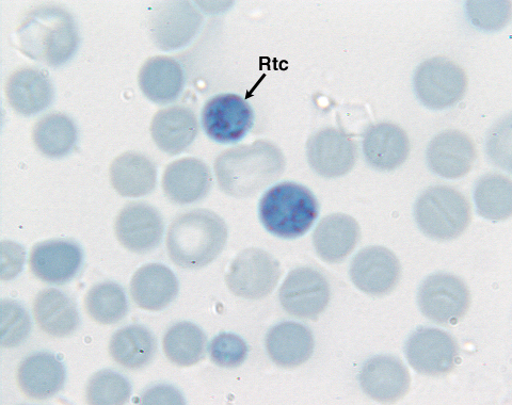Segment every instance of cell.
<instances>
[{"label":"cell","instance_id":"cell-1","mask_svg":"<svg viewBox=\"0 0 512 405\" xmlns=\"http://www.w3.org/2000/svg\"><path fill=\"white\" fill-rule=\"evenodd\" d=\"M12 43L24 56L58 68L77 51V24L73 15L59 5H38L22 16L13 32Z\"/></svg>","mask_w":512,"mask_h":405},{"label":"cell","instance_id":"cell-2","mask_svg":"<svg viewBox=\"0 0 512 405\" xmlns=\"http://www.w3.org/2000/svg\"><path fill=\"white\" fill-rule=\"evenodd\" d=\"M285 165L277 145L261 139L223 151L214 169L221 191L234 198H250L278 181Z\"/></svg>","mask_w":512,"mask_h":405},{"label":"cell","instance_id":"cell-3","mask_svg":"<svg viewBox=\"0 0 512 405\" xmlns=\"http://www.w3.org/2000/svg\"><path fill=\"white\" fill-rule=\"evenodd\" d=\"M226 222L210 209H194L170 224L166 248L171 262L182 269H201L226 247Z\"/></svg>","mask_w":512,"mask_h":405},{"label":"cell","instance_id":"cell-4","mask_svg":"<svg viewBox=\"0 0 512 405\" xmlns=\"http://www.w3.org/2000/svg\"><path fill=\"white\" fill-rule=\"evenodd\" d=\"M259 212L260 220L269 233L295 239L312 228L318 218L319 204L307 187L284 182L265 192Z\"/></svg>","mask_w":512,"mask_h":405},{"label":"cell","instance_id":"cell-5","mask_svg":"<svg viewBox=\"0 0 512 405\" xmlns=\"http://www.w3.org/2000/svg\"><path fill=\"white\" fill-rule=\"evenodd\" d=\"M414 216L427 237L439 241L454 240L469 228L472 206L459 190L450 186H432L416 201Z\"/></svg>","mask_w":512,"mask_h":405},{"label":"cell","instance_id":"cell-6","mask_svg":"<svg viewBox=\"0 0 512 405\" xmlns=\"http://www.w3.org/2000/svg\"><path fill=\"white\" fill-rule=\"evenodd\" d=\"M468 81L466 71L458 63L439 56L425 60L416 69L414 89L424 106L441 110L463 99Z\"/></svg>","mask_w":512,"mask_h":405},{"label":"cell","instance_id":"cell-7","mask_svg":"<svg viewBox=\"0 0 512 405\" xmlns=\"http://www.w3.org/2000/svg\"><path fill=\"white\" fill-rule=\"evenodd\" d=\"M418 302L427 319L454 326L468 314L472 297L468 285L456 275L436 273L422 283Z\"/></svg>","mask_w":512,"mask_h":405},{"label":"cell","instance_id":"cell-8","mask_svg":"<svg viewBox=\"0 0 512 405\" xmlns=\"http://www.w3.org/2000/svg\"><path fill=\"white\" fill-rule=\"evenodd\" d=\"M277 259L261 249L240 252L226 274L231 293L239 298L261 300L276 288L281 277Z\"/></svg>","mask_w":512,"mask_h":405},{"label":"cell","instance_id":"cell-9","mask_svg":"<svg viewBox=\"0 0 512 405\" xmlns=\"http://www.w3.org/2000/svg\"><path fill=\"white\" fill-rule=\"evenodd\" d=\"M330 298V285L325 275L312 267L291 271L279 290L283 310L304 320H317L326 311Z\"/></svg>","mask_w":512,"mask_h":405},{"label":"cell","instance_id":"cell-10","mask_svg":"<svg viewBox=\"0 0 512 405\" xmlns=\"http://www.w3.org/2000/svg\"><path fill=\"white\" fill-rule=\"evenodd\" d=\"M405 352L410 366L428 377L450 375L459 359L456 339L435 328L416 330L407 340Z\"/></svg>","mask_w":512,"mask_h":405},{"label":"cell","instance_id":"cell-11","mask_svg":"<svg viewBox=\"0 0 512 405\" xmlns=\"http://www.w3.org/2000/svg\"><path fill=\"white\" fill-rule=\"evenodd\" d=\"M201 121L208 137L222 144H230L244 139L251 131L254 112L242 96L218 94L205 103Z\"/></svg>","mask_w":512,"mask_h":405},{"label":"cell","instance_id":"cell-12","mask_svg":"<svg viewBox=\"0 0 512 405\" xmlns=\"http://www.w3.org/2000/svg\"><path fill=\"white\" fill-rule=\"evenodd\" d=\"M307 157L310 167L318 175L338 178L354 169L358 145L343 129L325 127L309 138Z\"/></svg>","mask_w":512,"mask_h":405},{"label":"cell","instance_id":"cell-13","mask_svg":"<svg viewBox=\"0 0 512 405\" xmlns=\"http://www.w3.org/2000/svg\"><path fill=\"white\" fill-rule=\"evenodd\" d=\"M165 231L162 215L146 202H128L115 220V235L127 251L146 254L159 246Z\"/></svg>","mask_w":512,"mask_h":405},{"label":"cell","instance_id":"cell-14","mask_svg":"<svg viewBox=\"0 0 512 405\" xmlns=\"http://www.w3.org/2000/svg\"><path fill=\"white\" fill-rule=\"evenodd\" d=\"M352 283L372 297H384L393 293L402 279V265L397 256L383 247L361 250L350 267Z\"/></svg>","mask_w":512,"mask_h":405},{"label":"cell","instance_id":"cell-15","mask_svg":"<svg viewBox=\"0 0 512 405\" xmlns=\"http://www.w3.org/2000/svg\"><path fill=\"white\" fill-rule=\"evenodd\" d=\"M83 261V250L75 241L46 240L31 248L29 269L38 280L46 284L63 285L76 277Z\"/></svg>","mask_w":512,"mask_h":405},{"label":"cell","instance_id":"cell-16","mask_svg":"<svg viewBox=\"0 0 512 405\" xmlns=\"http://www.w3.org/2000/svg\"><path fill=\"white\" fill-rule=\"evenodd\" d=\"M202 22V14L190 2L160 3L150 18V35L156 46L172 51L194 39Z\"/></svg>","mask_w":512,"mask_h":405},{"label":"cell","instance_id":"cell-17","mask_svg":"<svg viewBox=\"0 0 512 405\" xmlns=\"http://www.w3.org/2000/svg\"><path fill=\"white\" fill-rule=\"evenodd\" d=\"M476 159L474 141L458 129H447L440 133L431 140L427 149L430 170L447 180H458L469 174Z\"/></svg>","mask_w":512,"mask_h":405},{"label":"cell","instance_id":"cell-18","mask_svg":"<svg viewBox=\"0 0 512 405\" xmlns=\"http://www.w3.org/2000/svg\"><path fill=\"white\" fill-rule=\"evenodd\" d=\"M365 395L381 403H394L410 392L411 376L407 366L392 355H378L368 360L360 374Z\"/></svg>","mask_w":512,"mask_h":405},{"label":"cell","instance_id":"cell-19","mask_svg":"<svg viewBox=\"0 0 512 405\" xmlns=\"http://www.w3.org/2000/svg\"><path fill=\"white\" fill-rule=\"evenodd\" d=\"M212 185L210 167L195 157H185L171 162L162 180L165 196L170 202L178 205L202 201L210 193Z\"/></svg>","mask_w":512,"mask_h":405},{"label":"cell","instance_id":"cell-20","mask_svg":"<svg viewBox=\"0 0 512 405\" xmlns=\"http://www.w3.org/2000/svg\"><path fill=\"white\" fill-rule=\"evenodd\" d=\"M5 94L12 109L28 117L53 103L55 89L46 71L36 67H22L7 78Z\"/></svg>","mask_w":512,"mask_h":405},{"label":"cell","instance_id":"cell-21","mask_svg":"<svg viewBox=\"0 0 512 405\" xmlns=\"http://www.w3.org/2000/svg\"><path fill=\"white\" fill-rule=\"evenodd\" d=\"M21 393L29 400L43 401L57 395L66 382V369L50 352H37L25 358L16 372Z\"/></svg>","mask_w":512,"mask_h":405},{"label":"cell","instance_id":"cell-22","mask_svg":"<svg viewBox=\"0 0 512 405\" xmlns=\"http://www.w3.org/2000/svg\"><path fill=\"white\" fill-rule=\"evenodd\" d=\"M150 132L157 148L174 156L184 152L199 133L196 112L183 105L158 110L151 122Z\"/></svg>","mask_w":512,"mask_h":405},{"label":"cell","instance_id":"cell-23","mask_svg":"<svg viewBox=\"0 0 512 405\" xmlns=\"http://www.w3.org/2000/svg\"><path fill=\"white\" fill-rule=\"evenodd\" d=\"M367 164L378 171H393L405 164L410 140L402 127L390 122L372 125L363 140Z\"/></svg>","mask_w":512,"mask_h":405},{"label":"cell","instance_id":"cell-24","mask_svg":"<svg viewBox=\"0 0 512 405\" xmlns=\"http://www.w3.org/2000/svg\"><path fill=\"white\" fill-rule=\"evenodd\" d=\"M131 297L139 309L149 312L163 311L179 294V282L165 265L148 264L133 275Z\"/></svg>","mask_w":512,"mask_h":405},{"label":"cell","instance_id":"cell-25","mask_svg":"<svg viewBox=\"0 0 512 405\" xmlns=\"http://www.w3.org/2000/svg\"><path fill=\"white\" fill-rule=\"evenodd\" d=\"M314 347L312 331L297 322L279 323L266 336V349L270 360L286 369L306 364L312 358Z\"/></svg>","mask_w":512,"mask_h":405},{"label":"cell","instance_id":"cell-26","mask_svg":"<svg viewBox=\"0 0 512 405\" xmlns=\"http://www.w3.org/2000/svg\"><path fill=\"white\" fill-rule=\"evenodd\" d=\"M138 84L148 100L166 105L181 95L185 75L178 60L169 56H153L143 62L138 73Z\"/></svg>","mask_w":512,"mask_h":405},{"label":"cell","instance_id":"cell-27","mask_svg":"<svg viewBox=\"0 0 512 405\" xmlns=\"http://www.w3.org/2000/svg\"><path fill=\"white\" fill-rule=\"evenodd\" d=\"M360 237V225L355 218L333 214L318 223L313 245L324 262L339 264L356 249Z\"/></svg>","mask_w":512,"mask_h":405},{"label":"cell","instance_id":"cell-28","mask_svg":"<svg viewBox=\"0 0 512 405\" xmlns=\"http://www.w3.org/2000/svg\"><path fill=\"white\" fill-rule=\"evenodd\" d=\"M110 184L121 197L148 196L156 187L157 169L154 162L138 152H125L112 160Z\"/></svg>","mask_w":512,"mask_h":405},{"label":"cell","instance_id":"cell-29","mask_svg":"<svg viewBox=\"0 0 512 405\" xmlns=\"http://www.w3.org/2000/svg\"><path fill=\"white\" fill-rule=\"evenodd\" d=\"M32 313L45 334L63 338L77 331L80 318L75 302L62 291L48 288L36 297Z\"/></svg>","mask_w":512,"mask_h":405},{"label":"cell","instance_id":"cell-30","mask_svg":"<svg viewBox=\"0 0 512 405\" xmlns=\"http://www.w3.org/2000/svg\"><path fill=\"white\" fill-rule=\"evenodd\" d=\"M109 354L117 364L130 370L150 365L157 350L155 336L139 324L125 327L112 335Z\"/></svg>","mask_w":512,"mask_h":405},{"label":"cell","instance_id":"cell-31","mask_svg":"<svg viewBox=\"0 0 512 405\" xmlns=\"http://www.w3.org/2000/svg\"><path fill=\"white\" fill-rule=\"evenodd\" d=\"M32 142L44 156L60 158L75 147L77 129L73 120L61 112L48 113L32 128Z\"/></svg>","mask_w":512,"mask_h":405},{"label":"cell","instance_id":"cell-32","mask_svg":"<svg viewBox=\"0 0 512 405\" xmlns=\"http://www.w3.org/2000/svg\"><path fill=\"white\" fill-rule=\"evenodd\" d=\"M207 339L204 332L191 322H178L166 332L163 349L170 363L178 367H192L205 356Z\"/></svg>","mask_w":512,"mask_h":405},{"label":"cell","instance_id":"cell-33","mask_svg":"<svg viewBox=\"0 0 512 405\" xmlns=\"http://www.w3.org/2000/svg\"><path fill=\"white\" fill-rule=\"evenodd\" d=\"M477 212L487 220L505 221L512 214V182L499 173L480 177L474 193Z\"/></svg>","mask_w":512,"mask_h":405},{"label":"cell","instance_id":"cell-34","mask_svg":"<svg viewBox=\"0 0 512 405\" xmlns=\"http://www.w3.org/2000/svg\"><path fill=\"white\" fill-rule=\"evenodd\" d=\"M85 310L91 320L103 326L120 322L128 313L123 288L114 282L94 285L85 297Z\"/></svg>","mask_w":512,"mask_h":405},{"label":"cell","instance_id":"cell-35","mask_svg":"<svg viewBox=\"0 0 512 405\" xmlns=\"http://www.w3.org/2000/svg\"><path fill=\"white\" fill-rule=\"evenodd\" d=\"M131 395V383L119 372L111 370L96 372L86 387L87 402L92 405L125 404Z\"/></svg>","mask_w":512,"mask_h":405},{"label":"cell","instance_id":"cell-36","mask_svg":"<svg viewBox=\"0 0 512 405\" xmlns=\"http://www.w3.org/2000/svg\"><path fill=\"white\" fill-rule=\"evenodd\" d=\"M2 346L12 349L20 346L31 329L30 319L24 307L13 300L2 301Z\"/></svg>","mask_w":512,"mask_h":405},{"label":"cell","instance_id":"cell-37","mask_svg":"<svg viewBox=\"0 0 512 405\" xmlns=\"http://www.w3.org/2000/svg\"><path fill=\"white\" fill-rule=\"evenodd\" d=\"M208 351H210L211 361L218 367L236 368L246 361L248 346L242 337L222 333L212 340Z\"/></svg>","mask_w":512,"mask_h":405},{"label":"cell","instance_id":"cell-38","mask_svg":"<svg viewBox=\"0 0 512 405\" xmlns=\"http://www.w3.org/2000/svg\"><path fill=\"white\" fill-rule=\"evenodd\" d=\"M508 2L498 3H476L471 2L468 5L477 11L488 13L483 16H473L472 21L475 26L494 30L505 26L510 20L511 8L510 5L505 7Z\"/></svg>","mask_w":512,"mask_h":405},{"label":"cell","instance_id":"cell-39","mask_svg":"<svg viewBox=\"0 0 512 405\" xmlns=\"http://www.w3.org/2000/svg\"><path fill=\"white\" fill-rule=\"evenodd\" d=\"M142 404H185L184 397L173 386L154 385L140 399Z\"/></svg>","mask_w":512,"mask_h":405}]
</instances>
